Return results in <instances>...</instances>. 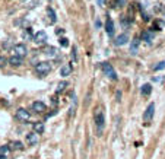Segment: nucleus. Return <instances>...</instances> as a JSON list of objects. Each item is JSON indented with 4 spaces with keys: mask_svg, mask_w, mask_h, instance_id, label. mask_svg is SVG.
I'll list each match as a JSON object with an SVG mask.
<instances>
[{
    "mask_svg": "<svg viewBox=\"0 0 165 159\" xmlns=\"http://www.w3.org/2000/svg\"><path fill=\"white\" fill-rule=\"evenodd\" d=\"M94 121H95V130H97V136H102L104 127H105V117H104V111L101 107H97L94 111Z\"/></svg>",
    "mask_w": 165,
    "mask_h": 159,
    "instance_id": "1",
    "label": "nucleus"
},
{
    "mask_svg": "<svg viewBox=\"0 0 165 159\" xmlns=\"http://www.w3.org/2000/svg\"><path fill=\"white\" fill-rule=\"evenodd\" d=\"M51 72V63L50 61H38L35 64V73L38 76H47Z\"/></svg>",
    "mask_w": 165,
    "mask_h": 159,
    "instance_id": "2",
    "label": "nucleus"
},
{
    "mask_svg": "<svg viewBox=\"0 0 165 159\" xmlns=\"http://www.w3.org/2000/svg\"><path fill=\"white\" fill-rule=\"evenodd\" d=\"M101 69H102L104 74H105L107 78H110L111 80H117V79H119V78H117V73H116V70H114V67H112L108 61L101 63Z\"/></svg>",
    "mask_w": 165,
    "mask_h": 159,
    "instance_id": "3",
    "label": "nucleus"
},
{
    "mask_svg": "<svg viewBox=\"0 0 165 159\" xmlns=\"http://www.w3.org/2000/svg\"><path fill=\"white\" fill-rule=\"evenodd\" d=\"M16 118L19 120L20 123H29L31 121V113L28 111L27 108H18L16 110Z\"/></svg>",
    "mask_w": 165,
    "mask_h": 159,
    "instance_id": "4",
    "label": "nucleus"
},
{
    "mask_svg": "<svg viewBox=\"0 0 165 159\" xmlns=\"http://www.w3.org/2000/svg\"><path fill=\"white\" fill-rule=\"evenodd\" d=\"M31 108H32L34 113H37V114H42V113H46L47 111V105L44 104V101H40V99L34 101Z\"/></svg>",
    "mask_w": 165,
    "mask_h": 159,
    "instance_id": "5",
    "label": "nucleus"
},
{
    "mask_svg": "<svg viewBox=\"0 0 165 159\" xmlns=\"http://www.w3.org/2000/svg\"><path fill=\"white\" fill-rule=\"evenodd\" d=\"M153 114H155V104L151 102L149 105L146 107L145 113H143V121H145V123H149L152 120V117H153Z\"/></svg>",
    "mask_w": 165,
    "mask_h": 159,
    "instance_id": "6",
    "label": "nucleus"
},
{
    "mask_svg": "<svg viewBox=\"0 0 165 159\" xmlns=\"http://www.w3.org/2000/svg\"><path fill=\"white\" fill-rule=\"evenodd\" d=\"M47 40H48V37H47L46 31H38V32L34 35V42H35V44L42 45V44H46L47 42Z\"/></svg>",
    "mask_w": 165,
    "mask_h": 159,
    "instance_id": "7",
    "label": "nucleus"
},
{
    "mask_svg": "<svg viewBox=\"0 0 165 159\" xmlns=\"http://www.w3.org/2000/svg\"><path fill=\"white\" fill-rule=\"evenodd\" d=\"M13 53L16 54V56H19V57H25L28 54V48H27V45L25 44H15V47H13Z\"/></svg>",
    "mask_w": 165,
    "mask_h": 159,
    "instance_id": "8",
    "label": "nucleus"
},
{
    "mask_svg": "<svg viewBox=\"0 0 165 159\" xmlns=\"http://www.w3.org/2000/svg\"><path fill=\"white\" fill-rule=\"evenodd\" d=\"M22 64H24V57H19V56H16V54H13L12 57H9V66L20 67Z\"/></svg>",
    "mask_w": 165,
    "mask_h": 159,
    "instance_id": "9",
    "label": "nucleus"
},
{
    "mask_svg": "<svg viewBox=\"0 0 165 159\" xmlns=\"http://www.w3.org/2000/svg\"><path fill=\"white\" fill-rule=\"evenodd\" d=\"M38 142H40V137H38V134L35 132H31L27 134V143L29 146H35L38 145Z\"/></svg>",
    "mask_w": 165,
    "mask_h": 159,
    "instance_id": "10",
    "label": "nucleus"
},
{
    "mask_svg": "<svg viewBox=\"0 0 165 159\" xmlns=\"http://www.w3.org/2000/svg\"><path fill=\"white\" fill-rule=\"evenodd\" d=\"M32 132H35L38 136H40V134H44V132H46V124H44V121H35L32 124Z\"/></svg>",
    "mask_w": 165,
    "mask_h": 159,
    "instance_id": "11",
    "label": "nucleus"
},
{
    "mask_svg": "<svg viewBox=\"0 0 165 159\" xmlns=\"http://www.w3.org/2000/svg\"><path fill=\"white\" fill-rule=\"evenodd\" d=\"M105 32L108 37H112L114 35V20L110 19V18L105 20Z\"/></svg>",
    "mask_w": 165,
    "mask_h": 159,
    "instance_id": "12",
    "label": "nucleus"
},
{
    "mask_svg": "<svg viewBox=\"0 0 165 159\" xmlns=\"http://www.w3.org/2000/svg\"><path fill=\"white\" fill-rule=\"evenodd\" d=\"M46 12H47V16L50 18V22H51V23H56V22H57V13H56V10H54L51 6H48L46 9Z\"/></svg>",
    "mask_w": 165,
    "mask_h": 159,
    "instance_id": "13",
    "label": "nucleus"
},
{
    "mask_svg": "<svg viewBox=\"0 0 165 159\" xmlns=\"http://www.w3.org/2000/svg\"><path fill=\"white\" fill-rule=\"evenodd\" d=\"M127 41H129V35H127V34H121V35H119V37L116 38L114 44L117 47H121V45H124Z\"/></svg>",
    "mask_w": 165,
    "mask_h": 159,
    "instance_id": "14",
    "label": "nucleus"
},
{
    "mask_svg": "<svg viewBox=\"0 0 165 159\" xmlns=\"http://www.w3.org/2000/svg\"><path fill=\"white\" fill-rule=\"evenodd\" d=\"M9 146H10L12 150H22V149L25 147L20 140H12V142H9Z\"/></svg>",
    "mask_w": 165,
    "mask_h": 159,
    "instance_id": "15",
    "label": "nucleus"
},
{
    "mask_svg": "<svg viewBox=\"0 0 165 159\" xmlns=\"http://www.w3.org/2000/svg\"><path fill=\"white\" fill-rule=\"evenodd\" d=\"M70 73H72V66H70V64H64V66L60 69V76H61V78L70 76Z\"/></svg>",
    "mask_w": 165,
    "mask_h": 159,
    "instance_id": "16",
    "label": "nucleus"
},
{
    "mask_svg": "<svg viewBox=\"0 0 165 159\" xmlns=\"http://www.w3.org/2000/svg\"><path fill=\"white\" fill-rule=\"evenodd\" d=\"M139 45H140V40H139V38H134V40L132 41V44H130V53H132L133 56L138 54Z\"/></svg>",
    "mask_w": 165,
    "mask_h": 159,
    "instance_id": "17",
    "label": "nucleus"
},
{
    "mask_svg": "<svg viewBox=\"0 0 165 159\" xmlns=\"http://www.w3.org/2000/svg\"><path fill=\"white\" fill-rule=\"evenodd\" d=\"M140 92H142L143 96H149L152 92V85L151 83H145V85L142 86V89H140Z\"/></svg>",
    "mask_w": 165,
    "mask_h": 159,
    "instance_id": "18",
    "label": "nucleus"
},
{
    "mask_svg": "<svg viewBox=\"0 0 165 159\" xmlns=\"http://www.w3.org/2000/svg\"><path fill=\"white\" fill-rule=\"evenodd\" d=\"M10 152H12V149H10V146L9 145H2L0 146V155H2V156L6 158V156H9V153Z\"/></svg>",
    "mask_w": 165,
    "mask_h": 159,
    "instance_id": "19",
    "label": "nucleus"
},
{
    "mask_svg": "<svg viewBox=\"0 0 165 159\" xmlns=\"http://www.w3.org/2000/svg\"><path fill=\"white\" fill-rule=\"evenodd\" d=\"M44 53H46L47 56H50V57H56V56L59 54V51H57L54 47H46V48H44Z\"/></svg>",
    "mask_w": 165,
    "mask_h": 159,
    "instance_id": "20",
    "label": "nucleus"
},
{
    "mask_svg": "<svg viewBox=\"0 0 165 159\" xmlns=\"http://www.w3.org/2000/svg\"><path fill=\"white\" fill-rule=\"evenodd\" d=\"M153 37H155V34L152 32V31H145V32L142 34V38H143V41H146V42H151V41L153 40Z\"/></svg>",
    "mask_w": 165,
    "mask_h": 159,
    "instance_id": "21",
    "label": "nucleus"
},
{
    "mask_svg": "<svg viewBox=\"0 0 165 159\" xmlns=\"http://www.w3.org/2000/svg\"><path fill=\"white\" fill-rule=\"evenodd\" d=\"M3 50H5V51H10V50H13V47L15 45H12V42H10V41H3Z\"/></svg>",
    "mask_w": 165,
    "mask_h": 159,
    "instance_id": "22",
    "label": "nucleus"
},
{
    "mask_svg": "<svg viewBox=\"0 0 165 159\" xmlns=\"http://www.w3.org/2000/svg\"><path fill=\"white\" fill-rule=\"evenodd\" d=\"M67 88V82L66 80H63V82H60L59 83V86H57V93H61L64 89Z\"/></svg>",
    "mask_w": 165,
    "mask_h": 159,
    "instance_id": "23",
    "label": "nucleus"
},
{
    "mask_svg": "<svg viewBox=\"0 0 165 159\" xmlns=\"http://www.w3.org/2000/svg\"><path fill=\"white\" fill-rule=\"evenodd\" d=\"M7 64H9V59H6L5 56H0V69L6 67Z\"/></svg>",
    "mask_w": 165,
    "mask_h": 159,
    "instance_id": "24",
    "label": "nucleus"
},
{
    "mask_svg": "<svg viewBox=\"0 0 165 159\" xmlns=\"http://www.w3.org/2000/svg\"><path fill=\"white\" fill-rule=\"evenodd\" d=\"M59 44L61 47H67V45H69V40H67V38H64V37H61V38L59 40Z\"/></svg>",
    "mask_w": 165,
    "mask_h": 159,
    "instance_id": "25",
    "label": "nucleus"
},
{
    "mask_svg": "<svg viewBox=\"0 0 165 159\" xmlns=\"http://www.w3.org/2000/svg\"><path fill=\"white\" fill-rule=\"evenodd\" d=\"M153 69H155L156 72H158V70H162V69H165V61H159L158 64L153 67Z\"/></svg>",
    "mask_w": 165,
    "mask_h": 159,
    "instance_id": "26",
    "label": "nucleus"
},
{
    "mask_svg": "<svg viewBox=\"0 0 165 159\" xmlns=\"http://www.w3.org/2000/svg\"><path fill=\"white\" fill-rule=\"evenodd\" d=\"M72 59H73V61H78V57H76V47L72 48Z\"/></svg>",
    "mask_w": 165,
    "mask_h": 159,
    "instance_id": "27",
    "label": "nucleus"
},
{
    "mask_svg": "<svg viewBox=\"0 0 165 159\" xmlns=\"http://www.w3.org/2000/svg\"><path fill=\"white\" fill-rule=\"evenodd\" d=\"M117 5H119V6H124V5H126V0H117Z\"/></svg>",
    "mask_w": 165,
    "mask_h": 159,
    "instance_id": "28",
    "label": "nucleus"
},
{
    "mask_svg": "<svg viewBox=\"0 0 165 159\" xmlns=\"http://www.w3.org/2000/svg\"><path fill=\"white\" fill-rule=\"evenodd\" d=\"M97 3H98V6H104L105 5V0H97Z\"/></svg>",
    "mask_w": 165,
    "mask_h": 159,
    "instance_id": "29",
    "label": "nucleus"
},
{
    "mask_svg": "<svg viewBox=\"0 0 165 159\" xmlns=\"http://www.w3.org/2000/svg\"><path fill=\"white\" fill-rule=\"evenodd\" d=\"M117 101H121V92H120V91H117Z\"/></svg>",
    "mask_w": 165,
    "mask_h": 159,
    "instance_id": "30",
    "label": "nucleus"
},
{
    "mask_svg": "<svg viewBox=\"0 0 165 159\" xmlns=\"http://www.w3.org/2000/svg\"><path fill=\"white\" fill-rule=\"evenodd\" d=\"M64 32V31H63V29H61V28H60V29H57V35H61V34Z\"/></svg>",
    "mask_w": 165,
    "mask_h": 159,
    "instance_id": "31",
    "label": "nucleus"
},
{
    "mask_svg": "<svg viewBox=\"0 0 165 159\" xmlns=\"http://www.w3.org/2000/svg\"><path fill=\"white\" fill-rule=\"evenodd\" d=\"M0 159H5V156H2V155H0Z\"/></svg>",
    "mask_w": 165,
    "mask_h": 159,
    "instance_id": "32",
    "label": "nucleus"
}]
</instances>
